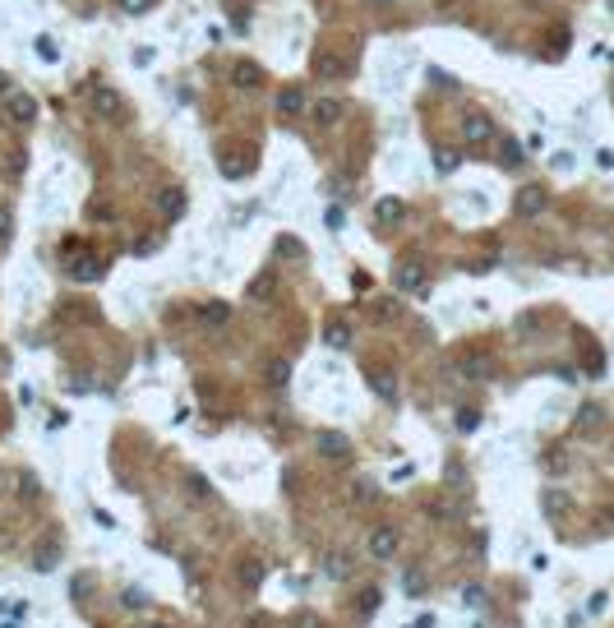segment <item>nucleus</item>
I'll list each match as a JSON object with an SVG mask.
<instances>
[{
    "instance_id": "b1692460",
    "label": "nucleus",
    "mask_w": 614,
    "mask_h": 628,
    "mask_svg": "<svg viewBox=\"0 0 614 628\" xmlns=\"http://www.w3.org/2000/svg\"><path fill=\"white\" fill-rule=\"evenodd\" d=\"M121 601L130 605V610H139V605H148V592H139V587H130V592H125Z\"/></svg>"
},
{
    "instance_id": "9b49d317",
    "label": "nucleus",
    "mask_w": 614,
    "mask_h": 628,
    "mask_svg": "<svg viewBox=\"0 0 614 628\" xmlns=\"http://www.w3.org/2000/svg\"><path fill=\"white\" fill-rule=\"evenodd\" d=\"M319 453H324V457H347L351 453L347 435H324V439H319Z\"/></svg>"
},
{
    "instance_id": "39448f33",
    "label": "nucleus",
    "mask_w": 614,
    "mask_h": 628,
    "mask_svg": "<svg viewBox=\"0 0 614 628\" xmlns=\"http://www.w3.org/2000/svg\"><path fill=\"white\" fill-rule=\"evenodd\" d=\"M462 139H466V143H490V139H494V121H490L485 111H471V116L462 121Z\"/></svg>"
},
{
    "instance_id": "423d86ee",
    "label": "nucleus",
    "mask_w": 614,
    "mask_h": 628,
    "mask_svg": "<svg viewBox=\"0 0 614 628\" xmlns=\"http://www.w3.org/2000/svg\"><path fill=\"white\" fill-rule=\"evenodd\" d=\"M5 111H9V121H14V125H33L37 121V102L28 93H9Z\"/></svg>"
},
{
    "instance_id": "c85d7f7f",
    "label": "nucleus",
    "mask_w": 614,
    "mask_h": 628,
    "mask_svg": "<svg viewBox=\"0 0 614 628\" xmlns=\"http://www.w3.org/2000/svg\"><path fill=\"white\" fill-rule=\"evenodd\" d=\"M148 5H153V0H121V9H125V14H143Z\"/></svg>"
},
{
    "instance_id": "72a5a7b5",
    "label": "nucleus",
    "mask_w": 614,
    "mask_h": 628,
    "mask_svg": "<svg viewBox=\"0 0 614 628\" xmlns=\"http://www.w3.org/2000/svg\"><path fill=\"white\" fill-rule=\"evenodd\" d=\"M300 628H324V624H319L314 614H305V619H300Z\"/></svg>"
},
{
    "instance_id": "6ab92c4d",
    "label": "nucleus",
    "mask_w": 614,
    "mask_h": 628,
    "mask_svg": "<svg viewBox=\"0 0 614 628\" xmlns=\"http://www.w3.org/2000/svg\"><path fill=\"white\" fill-rule=\"evenodd\" d=\"M287 379H291V365H287V360H272V365H268V384H287Z\"/></svg>"
},
{
    "instance_id": "0eeeda50",
    "label": "nucleus",
    "mask_w": 614,
    "mask_h": 628,
    "mask_svg": "<svg viewBox=\"0 0 614 628\" xmlns=\"http://www.w3.org/2000/svg\"><path fill=\"white\" fill-rule=\"evenodd\" d=\"M351 65H356V61H351L347 51H328L324 61H319V70H324V74H333V78H347V74H351Z\"/></svg>"
},
{
    "instance_id": "ddd939ff",
    "label": "nucleus",
    "mask_w": 614,
    "mask_h": 628,
    "mask_svg": "<svg viewBox=\"0 0 614 628\" xmlns=\"http://www.w3.org/2000/svg\"><path fill=\"white\" fill-rule=\"evenodd\" d=\"M369 388H374L379 397H397V384H393L388 370H369Z\"/></svg>"
},
{
    "instance_id": "4be33fe9",
    "label": "nucleus",
    "mask_w": 614,
    "mask_h": 628,
    "mask_svg": "<svg viewBox=\"0 0 614 628\" xmlns=\"http://www.w3.org/2000/svg\"><path fill=\"white\" fill-rule=\"evenodd\" d=\"M457 162H462L457 153H448V148L439 153V148H434V166H439V171H457Z\"/></svg>"
},
{
    "instance_id": "5701e85b",
    "label": "nucleus",
    "mask_w": 614,
    "mask_h": 628,
    "mask_svg": "<svg viewBox=\"0 0 614 628\" xmlns=\"http://www.w3.org/2000/svg\"><path fill=\"white\" fill-rule=\"evenodd\" d=\"M245 166H250L245 157H231V153L222 157V171H227V176H245Z\"/></svg>"
},
{
    "instance_id": "6e6552de",
    "label": "nucleus",
    "mask_w": 614,
    "mask_h": 628,
    "mask_svg": "<svg viewBox=\"0 0 614 628\" xmlns=\"http://www.w3.org/2000/svg\"><path fill=\"white\" fill-rule=\"evenodd\" d=\"M106 273V263H97L93 254H83L79 263H70V278H79V282H93V278H102Z\"/></svg>"
},
{
    "instance_id": "f257e3e1",
    "label": "nucleus",
    "mask_w": 614,
    "mask_h": 628,
    "mask_svg": "<svg viewBox=\"0 0 614 628\" xmlns=\"http://www.w3.org/2000/svg\"><path fill=\"white\" fill-rule=\"evenodd\" d=\"M513 208H518V218H541V213L550 208V194H545V185H522L518 199H513Z\"/></svg>"
},
{
    "instance_id": "e433bc0d",
    "label": "nucleus",
    "mask_w": 614,
    "mask_h": 628,
    "mask_svg": "<svg viewBox=\"0 0 614 628\" xmlns=\"http://www.w3.org/2000/svg\"><path fill=\"white\" fill-rule=\"evenodd\" d=\"M148 628H167V624H148Z\"/></svg>"
},
{
    "instance_id": "412c9836",
    "label": "nucleus",
    "mask_w": 614,
    "mask_h": 628,
    "mask_svg": "<svg viewBox=\"0 0 614 628\" xmlns=\"http://www.w3.org/2000/svg\"><path fill=\"white\" fill-rule=\"evenodd\" d=\"M328 342H333V347H351V328L347 323H333V328H328Z\"/></svg>"
},
{
    "instance_id": "4468645a",
    "label": "nucleus",
    "mask_w": 614,
    "mask_h": 628,
    "mask_svg": "<svg viewBox=\"0 0 614 628\" xmlns=\"http://www.w3.org/2000/svg\"><path fill=\"white\" fill-rule=\"evenodd\" d=\"M272 291H277V278H272V273H268V268H263V273H259V278H255V282H250V296H259V300H272Z\"/></svg>"
},
{
    "instance_id": "c756f323",
    "label": "nucleus",
    "mask_w": 614,
    "mask_h": 628,
    "mask_svg": "<svg viewBox=\"0 0 614 628\" xmlns=\"http://www.w3.org/2000/svg\"><path fill=\"white\" fill-rule=\"evenodd\" d=\"M24 162H28L24 148H14V153H9V176H19V171H24Z\"/></svg>"
},
{
    "instance_id": "9d476101",
    "label": "nucleus",
    "mask_w": 614,
    "mask_h": 628,
    "mask_svg": "<svg viewBox=\"0 0 614 628\" xmlns=\"http://www.w3.org/2000/svg\"><path fill=\"white\" fill-rule=\"evenodd\" d=\"M259 65H250V61H240L236 65V70H231V83H236V88H259Z\"/></svg>"
},
{
    "instance_id": "2f4dec72",
    "label": "nucleus",
    "mask_w": 614,
    "mask_h": 628,
    "mask_svg": "<svg viewBox=\"0 0 614 628\" xmlns=\"http://www.w3.org/2000/svg\"><path fill=\"white\" fill-rule=\"evenodd\" d=\"M97 106H102V111H111V116H116V106H121V102H116L111 93H97Z\"/></svg>"
},
{
    "instance_id": "f3484780",
    "label": "nucleus",
    "mask_w": 614,
    "mask_h": 628,
    "mask_svg": "<svg viewBox=\"0 0 614 628\" xmlns=\"http://www.w3.org/2000/svg\"><path fill=\"white\" fill-rule=\"evenodd\" d=\"M402 587H406V596H425V573H421V568H406Z\"/></svg>"
},
{
    "instance_id": "7ed1b4c3",
    "label": "nucleus",
    "mask_w": 614,
    "mask_h": 628,
    "mask_svg": "<svg viewBox=\"0 0 614 628\" xmlns=\"http://www.w3.org/2000/svg\"><path fill=\"white\" fill-rule=\"evenodd\" d=\"M365 554L369 559H393L397 554V532L393 527H374V532L365 536Z\"/></svg>"
},
{
    "instance_id": "7c9ffc66",
    "label": "nucleus",
    "mask_w": 614,
    "mask_h": 628,
    "mask_svg": "<svg viewBox=\"0 0 614 628\" xmlns=\"http://www.w3.org/2000/svg\"><path fill=\"white\" fill-rule=\"evenodd\" d=\"M190 495H194V499H208V485H203V476H190Z\"/></svg>"
},
{
    "instance_id": "f704fd0d",
    "label": "nucleus",
    "mask_w": 614,
    "mask_h": 628,
    "mask_svg": "<svg viewBox=\"0 0 614 628\" xmlns=\"http://www.w3.org/2000/svg\"><path fill=\"white\" fill-rule=\"evenodd\" d=\"M369 5H393V0H369Z\"/></svg>"
},
{
    "instance_id": "a878e982",
    "label": "nucleus",
    "mask_w": 614,
    "mask_h": 628,
    "mask_svg": "<svg viewBox=\"0 0 614 628\" xmlns=\"http://www.w3.org/2000/svg\"><path fill=\"white\" fill-rule=\"evenodd\" d=\"M499 157H503V166H518V162H522V148H518V143H503Z\"/></svg>"
},
{
    "instance_id": "cd10ccee",
    "label": "nucleus",
    "mask_w": 614,
    "mask_h": 628,
    "mask_svg": "<svg viewBox=\"0 0 614 628\" xmlns=\"http://www.w3.org/2000/svg\"><path fill=\"white\" fill-rule=\"evenodd\" d=\"M545 508H550V513H563V508H568V499L554 490V495H545Z\"/></svg>"
},
{
    "instance_id": "a211bd4d",
    "label": "nucleus",
    "mask_w": 614,
    "mask_h": 628,
    "mask_svg": "<svg viewBox=\"0 0 614 628\" xmlns=\"http://www.w3.org/2000/svg\"><path fill=\"white\" fill-rule=\"evenodd\" d=\"M596 425H600V407H591V402H587V407L578 411V430H596Z\"/></svg>"
},
{
    "instance_id": "dca6fc26",
    "label": "nucleus",
    "mask_w": 614,
    "mask_h": 628,
    "mask_svg": "<svg viewBox=\"0 0 614 628\" xmlns=\"http://www.w3.org/2000/svg\"><path fill=\"white\" fill-rule=\"evenodd\" d=\"M259 582H263V564H259V559H245V564H240V587L255 592Z\"/></svg>"
},
{
    "instance_id": "f03ea898",
    "label": "nucleus",
    "mask_w": 614,
    "mask_h": 628,
    "mask_svg": "<svg viewBox=\"0 0 614 628\" xmlns=\"http://www.w3.org/2000/svg\"><path fill=\"white\" fill-rule=\"evenodd\" d=\"M425 278H430V273H425L421 259H402V263H397V273H393L397 291H406V296H411V291H425Z\"/></svg>"
},
{
    "instance_id": "bb28decb",
    "label": "nucleus",
    "mask_w": 614,
    "mask_h": 628,
    "mask_svg": "<svg viewBox=\"0 0 614 628\" xmlns=\"http://www.w3.org/2000/svg\"><path fill=\"white\" fill-rule=\"evenodd\" d=\"M481 425V416H476V411H457V430H476Z\"/></svg>"
},
{
    "instance_id": "1a4fd4ad",
    "label": "nucleus",
    "mask_w": 614,
    "mask_h": 628,
    "mask_svg": "<svg viewBox=\"0 0 614 628\" xmlns=\"http://www.w3.org/2000/svg\"><path fill=\"white\" fill-rule=\"evenodd\" d=\"M314 125H333L337 116H342V102H337V97H324V102H314Z\"/></svg>"
},
{
    "instance_id": "20e7f679",
    "label": "nucleus",
    "mask_w": 614,
    "mask_h": 628,
    "mask_svg": "<svg viewBox=\"0 0 614 628\" xmlns=\"http://www.w3.org/2000/svg\"><path fill=\"white\" fill-rule=\"evenodd\" d=\"M185 203H190V199H185L180 185H162V190H158V213L167 222H180L185 218Z\"/></svg>"
},
{
    "instance_id": "c9c22d12",
    "label": "nucleus",
    "mask_w": 614,
    "mask_h": 628,
    "mask_svg": "<svg viewBox=\"0 0 614 628\" xmlns=\"http://www.w3.org/2000/svg\"><path fill=\"white\" fill-rule=\"evenodd\" d=\"M0 93H5V74H0Z\"/></svg>"
},
{
    "instance_id": "2eb2a0df",
    "label": "nucleus",
    "mask_w": 614,
    "mask_h": 628,
    "mask_svg": "<svg viewBox=\"0 0 614 628\" xmlns=\"http://www.w3.org/2000/svg\"><path fill=\"white\" fill-rule=\"evenodd\" d=\"M402 213H406L402 199H379V203H374V218H379V222H397Z\"/></svg>"
},
{
    "instance_id": "aec40b11",
    "label": "nucleus",
    "mask_w": 614,
    "mask_h": 628,
    "mask_svg": "<svg viewBox=\"0 0 614 628\" xmlns=\"http://www.w3.org/2000/svg\"><path fill=\"white\" fill-rule=\"evenodd\" d=\"M56 554H61V550H56V541H46L42 550H37V568H56Z\"/></svg>"
},
{
    "instance_id": "393cba45",
    "label": "nucleus",
    "mask_w": 614,
    "mask_h": 628,
    "mask_svg": "<svg viewBox=\"0 0 614 628\" xmlns=\"http://www.w3.org/2000/svg\"><path fill=\"white\" fill-rule=\"evenodd\" d=\"M227 305H222V300H218V305H203V319H208V323H222V319H227Z\"/></svg>"
},
{
    "instance_id": "473e14b6",
    "label": "nucleus",
    "mask_w": 614,
    "mask_h": 628,
    "mask_svg": "<svg viewBox=\"0 0 614 628\" xmlns=\"http://www.w3.org/2000/svg\"><path fill=\"white\" fill-rule=\"evenodd\" d=\"M374 319H393V300H379V305H374Z\"/></svg>"
},
{
    "instance_id": "f8f14e48",
    "label": "nucleus",
    "mask_w": 614,
    "mask_h": 628,
    "mask_svg": "<svg viewBox=\"0 0 614 628\" xmlns=\"http://www.w3.org/2000/svg\"><path fill=\"white\" fill-rule=\"evenodd\" d=\"M300 106H305V93H300V88H282V97H277V111H287V116H300Z\"/></svg>"
}]
</instances>
